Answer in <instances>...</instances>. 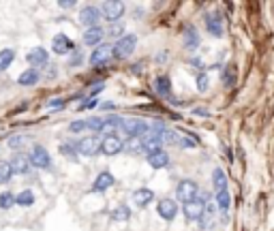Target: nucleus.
<instances>
[{"mask_svg": "<svg viewBox=\"0 0 274 231\" xmlns=\"http://www.w3.org/2000/svg\"><path fill=\"white\" fill-rule=\"evenodd\" d=\"M137 45V37L135 35H125L120 37L118 41H116V45L112 47V58H118V60H125V58H129L133 54Z\"/></svg>", "mask_w": 274, "mask_h": 231, "instance_id": "1", "label": "nucleus"}, {"mask_svg": "<svg viewBox=\"0 0 274 231\" xmlns=\"http://www.w3.org/2000/svg\"><path fill=\"white\" fill-rule=\"evenodd\" d=\"M75 148H77V154H82V156H96V154H101V137L86 135V137L77 141Z\"/></svg>", "mask_w": 274, "mask_h": 231, "instance_id": "2", "label": "nucleus"}, {"mask_svg": "<svg viewBox=\"0 0 274 231\" xmlns=\"http://www.w3.org/2000/svg\"><path fill=\"white\" fill-rule=\"evenodd\" d=\"M197 195H199V186L195 180H180L178 186H176V197L182 203L193 201V199H197Z\"/></svg>", "mask_w": 274, "mask_h": 231, "instance_id": "3", "label": "nucleus"}, {"mask_svg": "<svg viewBox=\"0 0 274 231\" xmlns=\"http://www.w3.org/2000/svg\"><path fill=\"white\" fill-rule=\"evenodd\" d=\"M28 160L37 169H49L51 167V156L43 146H32V150L28 152Z\"/></svg>", "mask_w": 274, "mask_h": 231, "instance_id": "4", "label": "nucleus"}, {"mask_svg": "<svg viewBox=\"0 0 274 231\" xmlns=\"http://www.w3.org/2000/svg\"><path fill=\"white\" fill-rule=\"evenodd\" d=\"M120 128L129 135V137H139V139L150 131V126L141 118H125V120H122V126Z\"/></svg>", "mask_w": 274, "mask_h": 231, "instance_id": "5", "label": "nucleus"}, {"mask_svg": "<svg viewBox=\"0 0 274 231\" xmlns=\"http://www.w3.org/2000/svg\"><path fill=\"white\" fill-rule=\"evenodd\" d=\"M125 150V141H122L118 135H105V137L101 139V152L105 154V156H116V154H120Z\"/></svg>", "mask_w": 274, "mask_h": 231, "instance_id": "6", "label": "nucleus"}, {"mask_svg": "<svg viewBox=\"0 0 274 231\" xmlns=\"http://www.w3.org/2000/svg\"><path fill=\"white\" fill-rule=\"evenodd\" d=\"M182 214H184L186 221H201L206 214V203L201 199H193V201H186L182 205Z\"/></svg>", "mask_w": 274, "mask_h": 231, "instance_id": "7", "label": "nucleus"}, {"mask_svg": "<svg viewBox=\"0 0 274 231\" xmlns=\"http://www.w3.org/2000/svg\"><path fill=\"white\" fill-rule=\"evenodd\" d=\"M51 51L58 54V56H67V54H71V51H75V45L67 35L60 32V35H56L54 38H51Z\"/></svg>", "mask_w": 274, "mask_h": 231, "instance_id": "8", "label": "nucleus"}, {"mask_svg": "<svg viewBox=\"0 0 274 231\" xmlns=\"http://www.w3.org/2000/svg\"><path fill=\"white\" fill-rule=\"evenodd\" d=\"M88 60L92 67H105L112 60V45H96V49L90 54Z\"/></svg>", "mask_w": 274, "mask_h": 231, "instance_id": "9", "label": "nucleus"}, {"mask_svg": "<svg viewBox=\"0 0 274 231\" xmlns=\"http://www.w3.org/2000/svg\"><path fill=\"white\" fill-rule=\"evenodd\" d=\"M99 11H101V17L116 24L122 17V13H125V2H103V9Z\"/></svg>", "mask_w": 274, "mask_h": 231, "instance_id": "10", "label": "nucleus"}, {"mask_svg": "<svg viewBox=\"0 0 274 231\" xmlns=\"http://www.w3.org/2000/svg\"><path fill=\"white\" fill-rule=\"evenodd\" d=\"M204 22H206V28L208 32H210L212 37H223V17H221V13H208V15L204 17Z\"/></svg>", "mask_w": 274, "mask_h": 231, "instance_id": "11", "label": "nucleus"}, {"mask_svg": "<svg viewBox=\"0 0 274 231\" xmlns=\"http://www.w3.org/2000/svg\"><path fill=\"white\" fill-rule=\"evenodd\" d=\"M156 212H159V216L163 221H174L176 214H178V203L172 201V199H161L156 203Z\"/></svg>", "mask_w": 274, "mask_h": 231, "instance_id": "12", "label": "nucleus"}, {"mask_svg": "<svg viewBox=\"0 0 274 231\" xmlns=\"http://www.w3.org/2000/svg\"><path fill=\"white\" fill-rule=\"evenodd\" d=\"M80 22L86 26V28H92V26H99L101 22V11L96 6H84L80 11Z\"/></svg>", "mask_w": 274, "mask_h": 231, "instance_id": "13", "label": "nucleus"}, {"mask_svg": "<svg viewBox=\"0 0 274 231\" xmlns=\"http://www.w3.org/2000/svg\"><path fill=\"white\" fill-rule=\"evenodd\" d=\"M26 60H28V64H32V69L45 67V64L49 62V54H47V49H43V47H35L26 54Z\"/></svg>", "mask_w": 274, "mask_h": 231, "instance_id": "14", "label": "nucleus"}, {"mask_svg": "<svg viewBox=\"0 0 274 231\" xmlns=\"http://www.w3.org/2000/svg\"><path fill=\"white\" fill-rule=\"evenodd\" d=\"M131 199H133V203L137 205V208H146L148 203L154 201V192L150 189H137V191H133Z\"/></svg>", "mask_w": 274, "mask_h": 231, "instance_id": "15", "label": "nucleus"}, {"mask_svg": "<svg viewBox=\"0 0 274 231\" xmlns=\"http://www.w3.org/2000/svg\"><path fill=\"white\" fill-rule=\"evenodd\" d=\"M114 176L109 171H101L99 176H96V180H94V184H92V192H105L109 186H114Z\"/></svg>", "mask_w": 274, "mask_h": 231, "instance_id": "16", "label": "nucleus"}, {"mask_svg": "<svg viewBox=\"0 0 274 231\" xmlns=\"http://www.w3.org/2000/svg\"><path fill=\"white\" fill-rule=\"evenodd\" d=\"M103 37H105V30L101 26H92V28H86V32H84V43L94 47V45H99L103 41Z\"/></svg>", "mask_w": 274, "mask_h": 231, "instance_id": "17", "label": "nucleus"}, {"mask_svg": "<svg viewBox=\"0 0 274 231\" xmlns=\"http://www.w3.org/2000/svg\"><path fill=\"white\" fill-rule=\"evenodd\" d=\"M11 167H13V173H28L30 171V160H28V156L26 154H15L11 160Z\"/></svg>", "mask_w": 274, "mask_h": 231, "instance_id": "18", "label": "nucleus"}, {"mask_svg": "<svg viewBox=\"0 0 274 231\" xmlns=\"http://www.w3.org/2000/svg\"><path fill=\"white\" fill-rule=\"evenodd\" d=\"M148 165L152 167V169H163V167L169 165V154L165 150H159L154 154H148Z\"/></svg>", "mask_w": 274, "mask_h": 231, "instance_id": "19", "label": "nucleus"}, {"mask_svg": "<svg viewBox=\"0 0 274 231\" xmlns=\"http://www.w3.org/2000/svg\"><path fill=\"white\" fill-rule=\"evenodd\" d=\"M122 126V118L120 116H107V118H103V128L101 133L103 135H116V131Z\"/></svg>", "mask_w": 274, "mask_h": 231, "instance_id": "20", "label": "nucleus"}, {"mask_svg": "<svg viewBox=\"0 0 274 231\" xmlns=\"http://www.w3.org/2000/svg\"><path fill=\"white\" fill-rule=\"evenodd\" d=\"M154 90L159 92L161 96H169L172 94V81H169L167 75H159L154 79Z\"/></svg>", "mask_w": 274, "mask_h": 231, "instance_id": "21", "label": "nucleus"}, {"mask_svg": "<svg viewBox=\"0 0 274 231\" xmlns=\"http://www.w3.org/2000/svg\"><path fill=\"white\" fill-rule=\"evenodd\" d=\"M37 81H39V71L37 69H26L24 73L17 77L19 86H35Z\"/></svg>", "mask_w": 274, "mask_h": 231, "instance_id": "22", "label": "nucleus"}, {"mask_svg": "<svg viewBox=\"0 0 274 231\" xmlns=\"http://www.w3.org/2000/svg\"><path fill=\"white\" fill-rule=\"evenodd\" d=\"M184 45L188 49H197L199 47V35H197V30H195L193 26H188V28L184 30Z\"/></svg>", "mask_w": 274, "mask_h": 231, "instance_id": "23", "label": "nucleus"}, {"mask_svg": "<svg viewBox=\"0 0 274 231\" xmlns=\"http://www.w3.org/2000/svg\"><path fill=\"white\" fill-rule=\"evenodd\" d=\"M35 203V192L30 189H24L19 195H15V205H22V208H30Z\"/></svg>", "mask_w": 274, "mask_h": 231, "instance_id": "24", "label": "nucleus"}, {"mask_svg": "<svg viewBox=\"0 0 274 231\" xmlns=\"http://www.w3.org/2000/svg\"><path fill=\"white\" fill-rule=\"evenodd\" d=\"M212 184H214V189H217V192L227 189V176H225L223 169H214L212 171Z\"/></svg>", "mask_w": 274, "mask_h": 231, "instance_id": "25", "label": "nucleus"}, {"mask_svg": "<svg viewBox=\"0 0 274 231\" xmlns=\"http://www.w3.org/2000/svg\"><path fill=\"white\" fill-rule=\"evenodd\" d=\"M217 205H219L221 212H227V210H229V205H231V195H229V191H227V189L217 192Z\"/></svg>", "mask_w": 274, "mask_h": 231, "instance_id": "26", "label": "nucleus"}, {"mask_svg": "<svg viewBox=\"0 0 274 231\" xmlns=\"http://www.w3.org/2000/svg\"><path fill=\"white\" fill-rule=\"evenodd\" d=\"M13 60H15V49H2L0 51V71H4V69H9Z\"/></svg>", "mask_w": 274, "mask_h": 231, "instance_id": "27", "label": "nucleus"}, {"mask_svg": "<svg viewBox=\"0 0 274 231\" xmlns=\"http://www.w3.org/2000/svg\"><path fill=\"white\" fill-rule=\"evenodd\" d=\"M13 176H15V173H13L11 163H9V160H2V163H0V184L11 182V178H13Z\"/></svg>", "mask_w": 274, "mask_h": 231, "instance_id": "28", "label": "nucleus"}, {"mask_svg": "<svg viewBox=\"0 0 274 231\" xmlns=\"http://www.w3.org/2000/svg\"><path fill=\"white\" fill-rule=\"evenodd\" d=\"M129 216H131V210H129V205H118L114 212H112V221L116 223H122V221H129Z\"/></svg>", "mask_w": 274, "mask_h": 231, "instance_id": "29", "label": "nucleus"}, {"mask_svg": "<svg viewBox=\"0 0 274 231\" xmlns=\"http://www.w3.org/2000/svg\"><path fill=\"white\" fill-rule=\"evenodd\" d=\"M60 154L67 156L69 160H77V148H75L73 141H64V144H60Z\"/></svg>", "mask_w": 274, "mask_h": 231, "instance_id": "30", "label": "nucleus"}, {"mask_svg": "<svg viewBox=\"0 0 274 231\" xmlns=\"http://www.w3.org/2000/svg\"><path fill=\"white\" fill-rule=\"evenodd\" d=\"M13 205H15V195L11 191H4L0 195V210H11Z\"/></svg>", "mask_w": 274, "mask_h": 231, "instance_id": "31", "label": "nucleus"}, {"mask_svg": "<svg viewBox=\"0 0 274 231\" xmlns=\"http://www.w3.org/2000/svg\"><path fill=\"white\" fill-rule=\"evenodd\" d=\"M86 128L101 133V128H103V118H90V120H86Z\"/></svg>", "mask_w": 274, "mask_h": 231, "instance_id": "32", "label": "nucleus"}, {"mask_svg": "<svg viewBox=\"0 0 274 231\" xmlns=\"http://www.w3.org/2000/svg\"><path fill=\"white\" fill-rule=\"evenodd\" d=\"M208 86H210V79H208V75L206 73H199L197 75V90H199V92H206Z\"/></svg>", "mask_w": 274, "mask_h": 231, "instance_id": "33", "label": "nucleus"}, {"mask_svg": "<svg viewBox=\"0 0 274 231\" xmlns=\"http://www.w3.org/2000/svg\"><path fill=\"white\" fill-rule=\"evenodd\" d=\"M69 131H71V133H82V131H86V120H75V122H71V124H69Z\"/></svg>", "mask_w": 274, "mask_h": 231, "instance_id": "34", "label": "nucleus"}, {"mask_svg": "<svg viewBox=\"0 0 274 231\" xmlns=\"http://www.w3.org/2000/svg\"><path fill=\"white\" fill-rule=\"evenodd\" d=\"M125 148H127V150H131V152L139 150V148H141V139L139 137H129V141L125 144Z\"/></svg>", "mask_w": 274, "mask_h": 231, "instance_id": "35", "label": "nucleus"}, {"mask_svg": "<svg viewBox=\"0 0 274 231\" xmlns=\"http://www.w3.org/2000/svg\"><path fill=\"white\" fill-rule=\"evenodd\" d=\"M223 81H225V86H233V83H236V75H233V69L229 67V69H227L225 71V75H223Z\"/></svg>", "mask_w": 274, "mask_h": 231, "instance_id": "36", "label": "nucleus"}, {"mask_svg": "<svg viewBox=\"0 0 274 231\" xmlns=\"http://www.w3.org/2000/svg\"><path fill=\"white\" fill-rule=\"evenodd\" d=\"M176 141H178V133L163 131V144H176Z\"/></svg>", "mask_w": 274, "mask_h": 231, "instance_id": "37", "label": "nucleus"}, {"mask_svg": "<svg viewBox=\"0 0 274 231\" xmlns=\"http://www.w3.org/2000/svg\"><path fill=\"white\" fill-rule=\"evenodd\" d=\"M178 141H180V146H184V148H195V146L199 144L197 139H195V137H188V135H184V137H180Z\"/></svg>", "mask_w": 274, "mask_h": 231, "instance_id": "38", "label": "nucleus"}, {"mask_svg": "<svg viewBox=\"0 0 274 231\" xmlns=\"http://www.w3.org/2000/svg\"><path fill=\"white\" fill-rule=\"evenodd\" d=\"M122 30H125V28H122V24H118V22H116V24H112V26H109L107 35H109V37H120V35H122Z\"/></svg>", "mask_w": 274, "mask_h": 231, "instance_id": "39", "label": "nucleus"}, {"mask_svg": "<svg viewBox=\"0 0 274 231\" xmlns=\"http://www.w3.org/2000/svg\"><path fill=\"white\" fill-rule=\"evenodd\" d=\"M64 105H67V101H64V99H51V101L47 103L49 109H62Z\"/></svg>", "mask_w": 274, "mask_h": 231, "instance_id": "40", "label": "nucleus"}, {"mask_svg": "<svg viewBox=\"0 0 274 231\" xmlns=\"http://www.w3.org/2000/svg\"><path fill=\"white\" fill-rule=\"evenodd\" d=\"M24 144V135H15V137H9V148H19Z\"/></svg>", "mask_w": 274, "mask_h": 231, "instance_id": "41", "label": "nucleus"}, {"mask_svg": "<svg viewBox=\"0 0 274 231\" xmlns=\"http://www.w3.org/2000/svg\"><path fill=\"white\" fill-rule=\"evenodd\" d=\"M71 54H73V56H71V60H69V67H77V64H80L82 62V54H80V51H71Z\"/></svg>", "mask_w": 274, "mask_h": 231, "instance_id": "42", "label": "nucleus"}, {"mask_svg": "<svg viewBox=\"0 0 274 231\" xmlns=\"http://www.w3.org/2000/svg\"><path fill=\"white\" fill-rule=\"evenodd\" d=\"M96 105H99V101L90 96V99H86V103H82L80 109H92V107H96Z\"/></svg>", "mask_w": 274, "mask_h": 231, "instance_id": "43", "label": "nucleus"}, {"mask_svg": "<svg viewBox=\"0 0 274 231\" xmlns=\"http://www.w3.org/2000/svg\"><path fill=\"white\" fill-rule=\"evenodd\" d=\"M103 88H105V83H101V81H99V83H96V86H94L92 90H90V94H92V99H94V94H96V92H101Z\"/></svg>", "mask_w": 274, "mask_h": 231, "instance_id": "44", "label": "nucleus"}, {"mask_svg": "<svg viewBox=\"0 0 274 231\" xmlns=\"http://www.w3.org/2000/svg\"><path fill=\"white\" fill-rule=\"evenodd\" d=\"M58 4H60L62 9H73V6H75V2H73V0H71V2H58Z\"/></svg>", "mask_w": 274, "mask_h": 231, "instance_id": "45", "label": "nucleus"}, {"mask_svg": "<svg viewBox=\"0 0 274 231\" xmlns=\"http://www.w3.org/2000/svg\"><path fill=\"white\" fill-rule=\"evenodd\" d=\"M195 114H199V116H206V118H208V112H206V109H195Z\"/></svg>", "mask_w": 274, "mask_h": 231, "instance_id": "46", "label": "nucleus"}]
</instances>
